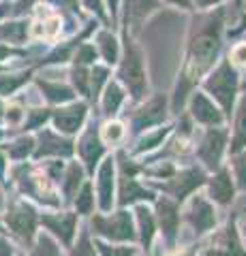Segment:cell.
Returning <instances> with one entry per match:
<instances>
[{"instance_id": "1", "label": "cell", "mask_w": 246, "mask_h": 256, "mask_svg": "<svg viewBox=\"0 0 246 256\" xmlns=\"http://www.w3.org/2000/svg\"><path fill=\"white\" fill-rule=\"evenodd\" d=\"M223 20L225 11L218 9L216 13L201 15L195 22L188 38V62H186V82L193 84L199 79L214 62L223 45Z\"/></svg>"}, {"instance_id": "2", "label": "cell", "mask_w": 246, "mask_h": 256, "mask_svg": "<svg viewBox=\"0 0 246 256\" xmlns=\"http://www.w3.org/2000/svg\"><path fill=\"white\" fill-rule=\"evenodd\" d=\"M120 79L126 84V88L131 90L133 98L139 100L144 98V94L148 90V79H146V68H144V58L141 52L135 47V43L126 36L124 41V58L120 64Z\"/></svg>"}, {"instance_id": "3", "label": "cell", "mask_w": 246, "mask_h": 256, "mask_svg": "<svg viewBox=\"0 0 246 256\" xmlns=\"http://www.w3.org/2000/svg\"><path fill=\"white\" fill-rule=\"evenodd\" d=\"M205 90H208L220 105H223L225 114L231 116L235 92H237V75L229 60H223L220 66L210 75V79L205 82Z\"/></svg>"}, {"instance_id": "4", "label": "cell", "mask_w": 246, "mask_h": 256, "mask_svg": "<svg viewBox=\"0 0 246 256\" xmlns=\"http://www.w3.org/2000/svg\"><path fill=\"white\" fill-rule=\"evenodd\" d=\"M94 228H97V233L105 235V237H112V239H118V242H131V239L135 237L131 216L126 212L116 214V216H112V218H97L94 220Z\"/></svg>"}, {"instance_id": "5", "label": "cell", "mask_w": 246, "mask_h": 256, "mask_svg": "<svg viewBox=\"0 0 246 256\" xmlns=\"http://www.w3.org/2000/svg\"><path fill=\"white\" fill-rule=\"evenodd\" d=\"M7 224H9V228L15 235L30 239L35 233V226H37V216L33 212V207H28L26 203H18L7 214Z\"/></svg>"}, {"instance_id": "6", "label": "cell", "mask_w": 246, "mask_h": 256, "mask_svg": "<svg viewBox=\"0 0 246 256\" xmlns=\"http://www.w3.org/2000/svg\"><path fill=\"white\" fill-rule=\"evenodd\" d=\"M225 139H227V134L223 130H214V128L208 130V134H205V139L199 148V156L205 162V166L216 169L220 164V156H223V150H225Z\"/></svg>"}, {"instance_id": "7", "label": "cell", "mask_w": 246, "mask_h": 256, "mask_svg": "<svg viewBox=\"0 0 246 256\" xmlns=\"http://www.w3.org/2000/svg\"><path fill=\"white\" fill-rule=\"evenodd\" d=\"M52 118L60 132L73 134L79 130V126H82L84 118H86V105L84 102H75V105H71V107H62Z\"/></svg>"}, {"instance_id": "8", "label": "cell", "mask_w": 246, "mask_h": 256, "mask_svg": "<svg viewBox=\"0 0 246 256\" xmlns=\"http://www.w3.org/2000/svg\"><path fill=\"white\" fill-rule=\"evenodd\" d=\"M73 152L71 141L58 137L52 130H43L39 137V148L35 152V158H43V156H69Z\"/></svg>"}, {"instance_id": "9", "label": "cell", "mask_w": 246, "mask_h": 256, "mask_svg": "<svg viewBox=\"0 0 246 256\" xmlns=\"http://www.w3.org/2000/svg\"><path fill=\"white\" fill-rule=\"evenodd\" d=\"M188 222L197 228V233H205V230H210L214 224H216L214 210L210 207V203L205 201V198L197 196L193 201V205H190V210H188Z\"/></svg>"}, {"instance_id": "10", "label": "cell", "mask_w": 246, "mask_h": 256, "mask_svg": "<svg viewBox=\"0 0 246 256\" xmlns=\"http://www.w3.org/2000/svg\"><path fill=\"white\" fill-rule=\"evenodd\" d=\"M190 114L197 122L201 124H208V126H214V124H220L223 122V116H220V111L216 109L210 102V98H205L201 92L193 94V98H190Z\"/></svg>"}, {"instance_id": "11", "label": "cell", "mask_w": 246, "mask_h": 256, "mask_svg": "<svg viewBox=\"0 0 246 256\" xmlns=\"http://www.w3.org/2000/svg\"><path fill=\"white\" fill-rule=\"evenodd\" d=\"M79 156L84 158L88 171H94V164L99 162V158L103 156V146H101V139L94 128H88L86 134L79 141Z\"/></svg>"}, {"instance_id": "12", "label": "cell", "mask_w": 246, "mask_h": 256, "mask_svg": "<svg viewBox=\"0 0 246 256\" xmlns=\"http://www.w3.org/2000/svg\"><path fill=\"white\" fill-rule=\"evenodd\" d=\"M161 120H165V98H154L135 116V130L158 124Z\"/></svg>"}, {"instance_id": "13", "label": "cell", "mask_w": 246, "mask_h": 256, "mask_svg": "<svg viewBox=\"0 0 246 256\" xmlns=\"http://www.w3.org/2000/svg\"><path fill=\"white\" fill-rule=\"evenodd\" d=\"M112 188H114V160L107 158L99 171V194H101L103 212H107L112 207Z\"/></svg>"}, {"instance_id": "14", "label": "cell", "mask_w": 246, "mask_h": 256, "mask_svg": "<svg viewBox=\"0 0 246 256\" xmlns=\"http://www.w3.org/2000/svg\"><path fill=\"white\" fill-rule=\"evenodd\" d=\"M208 256H244L240 244H237V237L233 233V226H229L225 233L212 244V248L208 250Z\"/></svg>"}, {"instance_id": "15", "label": "cell", "mask_w": 246, "mask_h": 256, "mask_svg": "<svg viewBox=\"0 0 246 256\" xmlns=\"http://www.w3.org/2000/svg\"><path fill=\"white\" fill-rule=\"evenodd\" d=\"M43 224L54 230L67 246L71 244L75 233V216H50V218H43Z\"/></svg>"}, {"instance_id": "16", "label": "cell", "mask_w": 246, "mask_h": 256, "mask_svg": "<svg viewBox=\"0 0 246 256\" xmlns=\"http://www.w3.org/2000/svg\"><path fill=\"white\" fill-rule=\"evenodd\" d=\"M203 182V175H201V171H184V173H180L176 180H173L169 186H167V190L169 192H173L178 198H184L186 194L193 188H197L199 184Z\"/></svg>"}, {"instance_id": "17", "label": "cell", "mask_w": 246, "mask_h": 256, "mask_svg": "<svg viewBox=\"0 0 246 256\" xmlns=\"http://www.w3.org/2000/svg\"><path fill=\"white\" fill-rule=\"evenodd\" d=\"M28 36V22H7L0 26V41L5 45H22Z\"/></svg>"}, {"instance_id": "18", "label": "cell", "mask_w": 246, "mask_h": 256, "mask_svg": "<svg viewBox=\"0 0 246 256\" xmlns=\"http://www.w3.org/2000/svg\"><path fill=\"white\" fill-rule=\"evenodd\" d=\"M210 192H212V198L223 205H229L233 201V186H231V180H229V173L227 171H220L216 178L212 180L210 184Z\"/></svg>"}, {"instance_id": "19", "label": "cell", "mask_w": 246, "mask_h": 256, "mask_svg": "<svg viewBox=\"0 0 246 256\" xmlns=\"http://www.w3.org/2000/svg\"><path fill=\"white\" fill-rule=\"evenodd\" d=\"M156 6H158L156 0H126V2H124L126 22L139 24L148 13H152Z\"/></svg>"}, {"instance_id": "20", "label": "cell", "mask_w": 246, "mask_h": 256, "mask_svg": "<svg viewBox=\"0 0 246 256\" xmlns=\"http://www.w3.org/2000/svg\"><path fill=\"white\" fill-rule=\"evenodd\" d=\"M37 86L41 88V92L45 94V98L50 102H69L73 98V90L62 84H54V82H43V79H37Z\"/></svg>"}, {"instance_id": "21", "label": "cell", "mask_w": 246, "mask_h": 256, "mask_svg": "<svg viewBox=\"0 0 246 256\" xmlns=\"http://www.w3.org/2000/svg\"><path fill=\"white\" fill-rule=\"evenodd\" d=\"M158 220H161L165 235L171 239L178 228V212H176V207H173V203H169V201L158 203Z\"/></svg>"}, {"instance_id": "22", "label": "cell", "mask_w": 246, "mask_h": 256, "mask_svg": "<svg viewBox=\"0 0 246 256\" xmlns=\"http://www.w3.org/2000/svg\"><path fill=\"white\" fill-rule=\"evenodd\" d=\"M137 198H152L150 192H146L144 188H139L137 184H135L133 178H126L122 175V188H120V203L126 205V203H133L137 201Z\"/></svg>"}, {"instance_id": "23", "label": "cell", "mask_w": 246, "mask_h": 256, "mask_svg": "<svg viewBox=\"0 0 246 256\" xmlns=\"http://www.w3.org/2000/svg\"><path fill=\"white\" fill-rule=\"evenodd\" d=\"M30 70H24V73H18V75H3L0 77V98L3 96H11L15 90H20V88L28 82Z\"/></svg>"}, {"instance_id": "24", "label": "cell", "mask_w": 246, "mask_h": 256, "mask_svg": "<svg viewBox=\"0 0 246 256\" xmlns=\"http://www.w3.org/2000/svg\"><path fill=\"white\" fill-rule=\"evenodd\" d=\"M124 98V94L120 90L118 84H109L107 86V92H105V98H103V109H105L107 116H116V111L120 109V102Z\"/></svg>"}, {"instance_id": "25", "label": "cell", "mask_w": 246, "mask_h": 256, "mask_svg": "<svg viewBox=\"0 0 246 256\" xmlns=\"http://www.w3.org/2000/svg\"><path fill=\"white\" fill-rule=\"evenodd\" d=\"M137 220H139V228H141V242L148 248L150 242H152V235H154V220H152V214H150L146 207H139L137 210Z\"/></svg>"}, {"instance_id": "26", "label": "cell", "mask_w": 246, "mask_h": 256, "mask_svg": "<svg viewBox=\"0 0 246 256\" xmlns=\"http://www.w3.org/2000/svg\"><path fill=\"white\" fill-rule=\"evenodd\" d=\"M99 47H101V54H103V58H105V62H109V64L118 62V43L109 32H101L99 34Z\"/></svg>"}, {"instance_id": "27", "label": "cell", "mask_w": 246, "mask_h": 256, "mask_svg": "<svg viewBox=\"0 0 246 256\" xmlns=\"http://www.w3.org/2000/svg\"><path fill=\"white\" fill-rule=\"evenodd\" d=\"M246 146V98L240 105V114H237V122H235V139H233V152H240Z\"/></svg>"}, {"instance_id": "28", "label": "cell", "mask_w": 246, "mask_h": 256, "mask_svg": "<svg viewBox=\"0 0 246 256\" xmlns=\"http://www.w3.org/2000/svg\"><path fill=\"white\" fill-rule=\"evenodd\" d=\"M33 148H35V141L33 139H30V137H22L18 141H13L11 146L7 148V152H9V156L13 160H24V158L30 154V152H33Z\"/></svg>"}, {"instance_id": "29", "label": "cell", "mask_w": 246, "mask_h": 256, "mask_svg": "<svg viewBox=\"0 0 246 256\" xmlns=\"http://www.w3.org/2000/svg\"><path fill=\"white\" fill-rule=\"evenodd\" d=\"M107 68H101V66H94L92 73H90V90H88V96L90 98H97L99 92H101V86L105 84L107 79Z\"/></svg>"}, {"instance_id": "30", "label": "cell", "mask_w": 246, "mask_h": 256, "mask_svg": "<svg viewBox=\"0 0 246 256\" xmlns=\"http://www.w3.org/2000/svg\"><path fill=\"white\" fill-rule=\"evenodd\" d=\"M50 116H52L50 109H30L26 114V128H30V130H33V128H41Z\"/></svg>"}, {"instance_id": "31", "label": "cell", "mask_w": 246, "mask_h": 256, "mask_svg": "<svg viewBox=\"0 0 246 256\" xmlns=\"http://www.w3.org/2000/svg\"><path fill=\"white\" fill-rule=\"evenodd\" d=\"M92 201H94V196H92L90 186H84L82 194H79L77 201H75L77 212H79V214H90V212H92Z\"/></svg>"}, {"instance_id": "32", "label": "cell", "mask_w": 246, "mask_h": 256, "mask_svg": "<svg viewBox=\"0 0 246 256\" xmlns=\"http://www.w3.org/2000/svg\"><path fill=\"white\" fill-rule=\"evenodd\" d=\"M79 180H82V171H79V166L77 164H71L69 171H67V182H65V192H67L69 196L75 192Z\"/></svg>"}, {"instance_id": "33", "label": "cell", "mask_w": 246, "mask_h": 256, "mask_svg": "<svg viewBox=\"0 0 246 256\" xmlns=\"http://www.w3.org/2000/svg\"><path fill=\"white\" fill-rule=\"evenodd\" d=\"M97 54H94V47L92 45H82L75 54V66H84V64H92Z\"/></svg>"}, {"instance_id": "34", "label": "cell", "mask_w": 246, "mask_h": 256, "mask_svg": "<svg viewBox=\"0 0 246 256\" xmlns=\"http://www.w3.org/2000/svg\"><path fill=\"white\" fill-rule=\"evenodd\" d=\"M73 84H75V88L82 94H88V84H90V77H88V73H86V68L84 66H75V70H73Z\"/></svg>"}, {"instance_id": "35", "label": "cell", "mask_w": 246, "mask_h": 256, "mask_svg": "<svg viewBox=\"0 0 246 256\" xmlns=\"http://www.w3.org/2000/svg\"><path fill=\"white\" fill-rule=\"evenodd\" d=\"M24 111H22V107H18V105H9V107H5V120H7V124L9 126H15V124H20L22 120H24Z\"/></svg>"}, {"instance_id": "36", "label": "cell", "mask_w": 246, "mask_h": 256, "mask_svg": "<svg viewBox=\"0 0 246 256\" xmlns=\"http://www.w3.org/2000/svg\"><path fill=\"white\" fill-rule=\"evenodd\" d=\"M30 256H56V246H54L47 237L39 239V246L35 248V252Z\"/></svg>"}, {"instance_id": "37", "label": "cell", "mask_w": 246, "mask_h": 256, "mask_svg": "<svg viewBox=\"0 0 246 256\" xmlns=\"http://www.w3.org/2000/svg\"><path fill=\"white\" fill-rule=\"evenodd\" d=\"M167 134V130H158V132H154V134H150L148 139H144L141 141V146H139V152H144V150H152V148H156L158 143L163 141V137Z\"/></svg>"}, {"instance_id": "38", "label": "cell", "mask_w": 246, "mask_h": 256, "mask_svg": "<svg viewBox=\"0 0 246 256\" xmlns=\"http://www.w3.org/2000/svg\"><path fill=\"white\" fill-rule=\"evenodd\" d=\"M235 175H237V182H240V186L246 188V154H242L240 158L235 160Z\"/></svg>"}, {"instance_id": "39", "label": "cell", "mask_w": 246, "mask_h": 256, "mask_svg": "<svg viewBox=\"0 0 246 256\" xmlns=\"http://www.w3.org/2000/svg\"><path fill=\"white\" fill-rule=\"evenodd\" d=\"M75 256H94V250H92V246H90V242H88V237L86 235L79 239V244L75 248Z\"/></svg>"}, {"instance_id": "40", "label": "cell", "mask_w": 246, "mask_h": 256, "mask_svg": "<svg viewBox=\"0 0 246 256\" xmlns=\"http://www.w3.org/2000/svg\"><path fill=\"white\" fill-rule=\"evenodd\" d=\"M120 137H122V126L120 124H109L105 128V141L116 143V141H120Z\"/></svg>"}, {"instance_id": "41", "label": "cell", "mask_w": 246, "mask_h": 256, "mask_svg": "<svg viewBox=\"0 0 246 256\" xmlns=\"http://www.w3.org/2000/svg\"><path fill=\"white\" fill-rule=\"evenodd\" d=\"M103 256H131L133 250H126V248H109V246H99Z\"/></svg>"}, {"instance_id": "42", "label": "cell", "mask_w": 246, "mask_h": 256, "mask_svg": "<svg viewBox=\"0 0 246 256\" xmlns=\"http://www.w3.org/2000/svg\"><path fill=\"white\" fill-rule=\"evenodd\" d=\"M84 4H86V9H88V11L97 13L101 20H105V9H103V0H84Z\"/></svg>"}, {"instance_id": "43", "label": "cell", "mask_w": 246, "mask_h": 256, "mask_svg": "<svg viewBox=\"0 0 246 256\" xmlns=\"http://www.w3.org/2000/svg\"><path fill=\"white\" fill-rule=\"evenodd\" d=\"M24 52L20 50H13L11 45H5V43H0V62H5L7 58H11V56H22Z\"/></svg>"}, {"instance_id": "44", "label": "cell", "mask_w": 246, "mask_h": 256, "mask_svg": "<svg viewBox=\"0 0 246 256\" xmlns=\"http://www.w3.org/2000/svg\"><path fill=\"white\" fill-rule=\"evenodd\" d=\"M233 60L237 62V64H246V45H240V47H235L233 50Z\"/></svg>"}, {"instance_id": "45", "label": "cell", "mask_w": 246, "mask_h": 256, "mask_svg": "<svg viewBox=\"0 0 246 256\" xmlns=\"http://www.w3.org/2000/svg\"><path fill=\"white\" fill-rule=\"evenodd\" d=\"M37 2V0H18L15 2V13H22V11H28L30 6H33Z\"/></svg>"}, {"instance_id": "46", "label": "cell", "mask_w": 246, "mask_h": 256, "mask_svg": "<svg viewBox=\"0 0 246 256\" xmlns=\"http://www.w3.org/2000/svg\"><path fill=\"white\" fill-rule=\"evenodd\" d=\"M54 4H60L65 9H71V11H77V0H52Z\"/></svg>"}, {"instance_id": "47", "label": "cell", "mask_w": 246, "mask_h": 256, "mask_svg": "<svg viewBox=\"0 0 246 256\" xmlns=\"http://www.w3.org/2000/svg\"><path fill=\"white\" fill-rule=\"evenodd\" d=\"M0 256H13L11 248H9V244H7L5 239H0Z\"/></svg>"}, {"instance_id": "48", "label": "cell", "mask_w": 246, "mask_h": 256, "mask_svg": "<svg viewBox=\"0 0 246 256\" xmlns=\"http://www.w3.org/2000/svg\"><path fill=\"white\" fill-rule=\"evenodd\" d=\"M167 2L176 4V6H182V9H190V0H167Z\"/></svg>"}, {"instance_id": "49", "label": "cell", "mask_w": 246, "mask_h": 256, "mask_svg": "<svg viewBox=\"0 0 246 256\" xmlns=\"http://www.w3.org/2000/svg\"><path fill=\"white\" fill-rule=\"evenodd\" d=\"M220 2V0H197V4L201 6V9H205V6H212V4H216Z\"/></svg>"}, {"instance_id": "50", "label": "cell", "mask_w": 246, "mask_h": 256, "mask_svg": "<svg viewBox=\"0 0 246 256\" xmlns=\"http://www.w3.org/2000/svg\"><path fill=\"white\" fill-rule=\"evenodd\" d=\"M9 9H11V6H9V4H7V2H5V4H0V20H3V18H5V15H7V13H9Z\"/></svg>"}, {"instance_id": "51", "label": "cell", "mask_w": 246, "mask_h": 256, "mask_svg": "<svg viewBox=\"0 0 246 256\" xmlns=\"http://www.w3.org/2000/svg\"><path fill=\"white\" fill-rule=\"evenodd\" d=\"M107 2H109V6H112V11H116V2H118V0H107Z\"/></svg>"}, {"instance_id": "52", "label": "cell", "mask_w": 246, "mask_h": 256, "mask_svg": "<svg viewBox=\"0 0 246 256\" xmlns=\"http://www.w3.org/2000/svg\"><path fill=\"white\" fill-rule=\"evenodd\" d=\"M3 70H5V66H3V64H0V73H3Z\"/></svg>"}, {"instance_id": "53", "label": "cell", "mask_w": 246, "mask_h": 256, "mask_svg": "<svg viewBox=\"0 0 246 256\" xmlns=\"http://www.w3.org/2000/svg\"><path fill=\"white\" fill-rule=\"evenodd\" d=\"M0 205H3V194H0Z\"/></svg>"}, {"instance_id": "54", "label": "cell", "mask_w": 246, "mask_h": 256, "mask_svg": "<svg viewBox=\"0 0 246 256\" xmlns=\"http://www.w3.org/2000/svg\"><path fill=\"white\" fill-rule=\"evenodd\" d=\"M240 2H242V0H237V4H240Z\"/></svg>"}]
</instances>
